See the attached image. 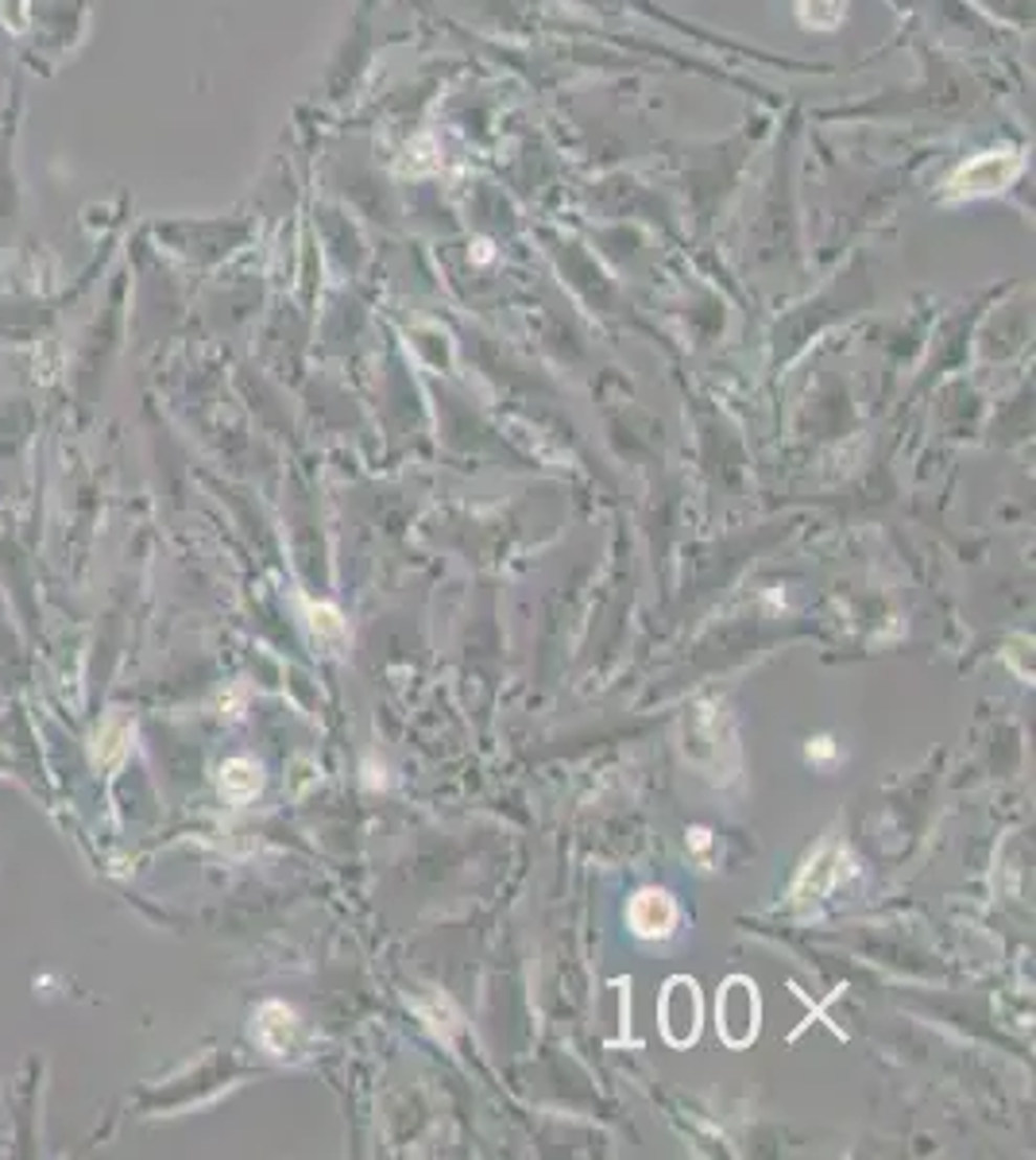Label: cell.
Segmentation results:
<instances>
[{
	"instance_id": "obj_1",
	"label": "cell",
	"mask_w": 1036,
	"mask_h": 1160,
	"mask_svg": "<svg viewBox=\"0 0 1036 1160\" xmlns=\"http://www.w3.org/2000/svg\"><path fill=\"white\" fill-rule=\"evenodd\" d=\"M758 1025H762L758 986L747 975H731L724 990H720V1002H715V1029L724 1036V1045L747 1048L758 1036Z\"/></svg>"
},
{
	"instance_id": "obj_2",
	"label": "cell",
	"mask_w": 1036,
	"mask_h": 1160,
	"mask_svg": "<svg viewBox=\"0 0 1036 1160\" xmlns=\"http://www.w3.org/2000/svg\"><path fill=\"white\" fill-rule=\"evenodd\" d=\"M662 1033L674 1048H688L700 1036V1022H704V999H700L697 979L688 975H674L662 990Z\"/></svg>"
},
{
	"instance_id": "obj_3",
	"label": "cell",
	"mask_w": 1036,
	"mask_h": 1160,
	"mask_svg": "<svg viewBox=\"0 0 1036 1160\" xmlns=\"http://www.w3.org/2000/svg\"><path fill=\"white\" fill-rule=\"evenodd\" d=\"M677 921H681V910L669 890H638L626 905V924L638 940H669L677 933Z\"/></svg>"
},
{
	"instance_id": "obj_4",
	"label": "cell",
	"mask_w": 1036,
	"mask_h": 1160,
	"mask_svg": "<svg viewBox=\"0 0 1036 1160\" xmlns=\"http://www.w3.org/2000/svg\"><path fill=\"white\" fill-rule=\"evenodd\" d=\"M843 874H847V855H843L836 844H824V848H820L809 862H804V871H800L797 887H793V901H820V898H828V894L839 887V878H843Z\"/></svg>"
},
{
	"instance_id": "obj_5",
	"label": "cell",
	"mask_w": 1036,
	"mask_h": 1160,
	"mask_svg": "<svg viewBox=\"0 0 1036 1160\" xmlns=\"http://www.w3.org/2000/svg\"><path fill=\"white\" fill-rule=\"evenodd\" d=\"M256 1036H260V1045L267 1048L271 1056H287V1052L299 1048V1036H302L299 1013L290 1010V1006H283V1002H267L260 1010V1017H256Z\"/></svg>"
},
{
	"instance_id": "obj_6",
	"label": "cell",
	"mask_w": 1036,
	"mask_h": 1160,
	"mask_svg": "<svg viewBox=\"0 0 1036 1160\" xmlns=\"http://www.w3.org/2000/svg\"><path fill=\"white\" fill-rule=\"evenodd\" d=\"M128 743H132V724H128L120 712H109V716H105V724L97 727V743H93V759H97V766H105V770L120 766L125 754H128Z\"/></svg>"
},
{
	"instance_id": "obj_7",
	"label": "cell",
	"mask_w": 1036,
	"mask_h": 1160,
	"mask_svg": "<svg viewBox=\"0 0 1036 1160\" xmlns=\"http://www.w3.org/2000/svg\"><path fill=\"white\" fill-rule=\"evenodd\" d=\"M260 789H263L260 762H251V759H228L225 766H221V793H225L228 801L244 805V801H251L256 793H260Z\"/></svg>"
},
{
	"instance_id": "obj_8",
	"label": "cell",
	"mask_w": 1036,
	"mask_h": 1160,
	"mask_svg": "<svg viewBox=\"0 0 1036 1160\" xmlns=\"http://www.w3.org/2000/svg\"><path fill=\"white\" fill-rule=\"evenodd\" d=\"M310 627H313V635H322V638H340L345 635V619H340L337 608H329V604H317V608H310Z\"/></svg>"
},
{
	"instance_id": "obj_9",
	"label": "cell",
	"mask_w": 1036,
	"mask_h": 1160,
	"mask_svg": "<svg viewBox=\"0 0 1036 1160\" xmlns=\"http://www.w3.org/2000/svg\"><path fill=\"white\" fill-rule=\"evenodd\" d=\"M809 759H812V762H828V759H836V743H832V739H828V736L812 739V743H809Z\"/></svg>"
}]
</instances>
